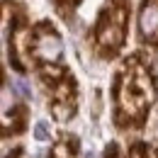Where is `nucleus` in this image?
<instances>
[{"instance_id": "nucleus-1", "label": "nucleus", "mask_w": 158, "mask_h": 158, "mask_svg": "<svg viewBox=\"0 0 158 158\" xmlns=\"http://www.w3.org/2000/svg\"><path fill=\"white\" fill-rule=\"evenodd\" d=\"M153 100V85L146 76V71L141 66H131L127 68L124 78H122V88H119V107L127 117H139L146 105Z\"/></svg>"}, {"instance_id": "nucleus-2", "label": "nucleus", "mask_w": 158, "mask_h": 158, "mask_svg": "<svg viewBox=\"0 0 158 158\" xmlns=\"http://www.w3.org/2000/svg\"><path fill=\"white\" fill-rule=\"evenodd\" d=\"M124 22H127V12H124V5L114 2L112 7H107L105 17L100 22L98 29V41L105 49H117L122 39H124Z\"/></svg>"}, {"instance_id": "nucleus-3", "label": "nucleus", "mask_w": 158, "mask_h": 158, "mask_svg": "<svg viewBox=\"0 0 158 158\" xmlns=\"http://www.w3.org/2000/svg\"><path fill=\"white\" fill-rule=\"evenodd\" d=\"M34 54L44 61H56L61 56V39L54 32H41L34 44Z\"/></svg>"}, {"instance_id": "nucleus-4", "label": "nucleus", "mask_w": 158, "mask_h": 158, "mask_svg": "<svg viewBox=\"0 0 158 158\" xmlns=\"http://www.w3.org/2000/svg\"><path fill=\"white\" fill-rule=\"evenodd\" d=\"M139 29L143 37H153L158 32V0H146L139 15Z\"/></svg>"}, {"instance_id": "nucleus-5", "label": "nucleus", "mask_w": 158, "mask_h": 158, "mask_svg": "<svg viewBox=\"0 0 158 158\" xmlns=\"http://www.w3.org/2000/svg\"><path fill=\"white\" fill-rule=\"evenodd\" d=\"M44 127H46V124H37V129H34V136L39 139V141H46V139H49V134H46Z\"/></svg>"}]
</instances>
